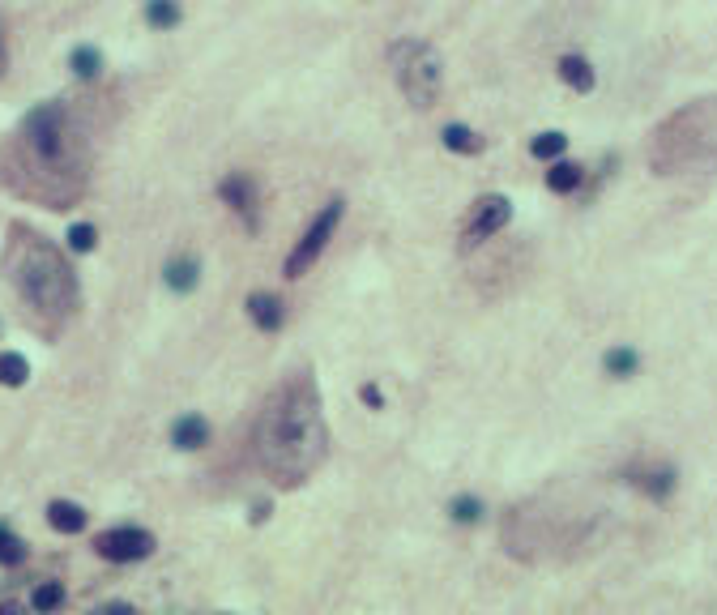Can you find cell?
I'll return each instance as SVG.
<instances>
[{
    "label": "cell",
    "mask_w": 717,
    "mask_h": 615,
    "mask_svg": "<svg viewBox=\"0 0 717 615\" xmlns=\"http://www.w3.org/2000/svg\"><path fill=\"white\" fill-rule=\"evenodd\" d=\"M636 368H641V355H636L632 346H611V351H607V372L619 376V381H624V376H632Z\"/></svg>",
    "instance_id": "obj_22"
},
{
    "label": "cell",
    "mask_w": 717,
    "mask_h": 615,
    "mask_svg": "<svg viewBox=\"0 0 717 615\" xmlns=\"http://www.w3.org/2000/svg\"><path fill=\"white\" fill-rule=\"evenodd\" d=\"M94 551L111 564H133V560H146L154 551V534L141 530V526H116V530H103L94 539Z\"/></svg>",
    "instance_id": "obj_7"
},
{
    "label": "cell",
    "mask_w": 717,
    "mask_h": 615,
    "mask_svg": "<svg viewBox=\"0 0 717 615\" xmlns=\"http://www.w3.org/2000/svg\"><path fill=\"white\" fill-rule=\"evenodd\" d=\"M440 141H444V150H453V154H483L487 150V137H478L470 124H444Z\"/></svg>",
    "instance_id": "obj_14"
},
{
    "label": "cell",
    "mask_w": 717,
    "mask_h": 615,
    "mask_svg": "<svg viewBox=\"0 0 717 615\" xmlns=\"http://www.w3.org/2000/svg\"><path fill=\"white\" fill-rule=\"evenodd\" d=\"M184 18V9H180V0H146V22L154 30H175Z\"/></svg>",
    "instance_id": "obj_18"
},
{
    "label": "cell",
    "mask_w": 717,
    "mask_h": 615,
    "mask_svg": "<svg viewBox=\"0 0 717 615\" xmlns=\"http://www.w3.org/2000/svg\"><path fill=\"white\" fill-rule=\"evenodd\" d=\"M513 223V201L500 197V193H487V197H478L474 201V210L466 218V227H461V252H474L478 244H487V240H496V235Z\"/></svg>",
    "instance_id": "obj_6"
},
{
    "label": "cell",
    "mask_w": 717,
    "mask_h": 615,
    "mask_svg": "<svg viewBox=\"0 0 717 615\" xmlns=\"http://www.w3.org/2000/svg\"><path fill=\"white\" fill-rule=\"evenodd\" d=\"M342 214H346V201H342V197H333L325 210L312 218V227L299 235V244H295L291 252H286V265H282V274H286V278H304L312 265L321 261V252H325V244L333 240V231H338Z\"/></svg>",
    "instance_id": "obj_5"
},
{
    "label": "cell",
    "mask_w": 717,
    "mask_h": 615,
    "mask_svg": "<svg viewBox=\"0 0 717 615\" xmlns=\"http://www.w3.org/2000/svg\"><path fill=\"white\" fill-rule=\"evenodd\" d=\"M329 432L308 372L286 376L257 415V462L278 487H304L325 462Z\"/></svg>",
    "instance_id": "obj_1"
},
{
    "label": "cell",
    "mask_w": 717,
    "mask_h": 615,
    "mask_svg": "<svg viewBox=\"0 0 717 615\" xmlns=\"http://www.w3.org/2000/svg\"><path fill=\"white\" fill-rule=\"evenodd\" d=\"M359 393H363V402H368L372 410H380V406H385V398H380V389H376V385H363Z\"/></svg>",
    "instance_id": "obj_27"
},
{
    "label": "cell",
    "mask_w": 717,
    "mask_h": 615,
    "mask_svg": "<svg viewBox=\"0 0 717 615\" xmlns=\"http://www.w3.org/2000/svg\"><path fill=\"white\" fill-rule=\"evenodd\" d=\"M65 240H69L73 252H94V248H99V227H94V223H73Z\"/></svg>",
    "instance_id": "obj_24"
},
{
    "label": "cell",
    "mask_w": 717,
    "mask_h": 615,
    "mask_svg": "<svg viewBox=\"0 0 717 615\" xmlns=\"http://www.w3.org/2000/svg\"><path fill=\"white\" fill-rule=\"evenodd\" d=\"M248 317L257 329H265V334H278L286 325V304L274 291H257V295H248Z\"/></svg>",
    "instance_id": "obj_9"
},
{
    "label": "cell",
    "mask_w": 717,
    "mask_h": 615,
    "mask_svg": "<svg viewBox=\"0 0 717 615\" xmlns=\"http://www.w3.org/2000/svg\"><path fill=\"white\" fill-rule=\"evenodd\" d=\"M218 197H222V205H231V210L244 218L248 231H257V180H252L248 171H231V176H222Z\"/></svg>",
    "instance_id": "obj_8"
},
{
    "label": "cell",
    "mask_w": 717,
    "mask_h": 615,
    "mask_svg": "<svg viewBox=\"0 0 717 615\" xmlns=\"http://www.w3.org/2000/svg\"><path fill=\"white\" fill-rule=\"evenodd\" d=\"M9 69V35H5V18H0V77Z\"/></svg>",
    "instance_id": "obj_26"
},
{
    "label": "cell",
    "mask_w": 717,
    "mask_h": 615,
    "mask_svg": "<svg viewBox=\"0 0 717 615\" xmlns=\"http://www.w3.org/2000/svg\"><path fill=\"white\" fill-rule=\"evenodd\" d=\"M5 274L18 287L22 304L30 308V321H35L43 334H56L73 312H77V274L65 261L47 235H39L35 227L13 223L9 227V244H5Z\"/></svg>",
    "instance_id": "obj_3"
},
{
    "label": "cell",
    "mask_w": 717,
    "mask_h": 615,
    "mask_svg": "<svg viewBox=\"0 0 717 615\" xmlns=\"http://www.w3.org/2000/svg\"><path fill=\"white\" fill-rule=\"evenodd\" d=\"M18 163L35 167L22 184L26 197H43L52 210H69L82 193V137L65 99L35 103L18 129Z\"/></svg>",
    "instance_id": "obj_2"
},
{
    "label": "cell",
    "mask_w": 717,
    "mask_h": 615,
    "mask_svg": "<svg viewBox=\"0 0 717 615\" xmlns=\"http://www.w3.org/2000/svg\"><path fill=\"white\" fill-rule=\"evenodd\" d=\"M69 69H73V77H82V82H94V77L103 73V52L94 43H77L69 52Z\"/></svg>",
    "instance_id": "obj_16"
},
{
    "label": "cell",
    "mask_w": 717,
    "mask_h": 615,
    "mask_svg": "<svg viewBox=\"0 0 717 615\" xmlns=\"http://www.w3.org/2000/svg\"><path fill=\"white\" fill-rule=\"evenodd\" d=\"M581 184H585V167L581 163H572V159H555L551 163V171H547L551 193H577Z\"/></svg>",
    "instance_id": "obj_15"
},
{
    "label": "cell",
    "mask_w": 717,
    "mask_h": 615,
    "mask_svg": "<svg viewBox=\"0 0 717 615\" xmlns=\"http://www.w3.org/2000/svg\"><path fill=\"white\" fill-rule=\"evenodd\" d=\"M449 513H453V522L474 526L478 517H483V500H474V496H457V500L449 504Z\"/></svg>",
    "instance_id": "obj_25"
},
{
    "label": "cell",
    "mask_w": 717,
    "mask_h": 615,
    "mask_svg": "<svg viewBox=\"0 0 717 615\" xmlns=\"http://www.w3.org/2000/svg\"><path fill=\"white\" fill-rule=\"evenodd\" d=\"M0 615H26V603H18V598H13V603H0Z\"/></svg>",
    "instance_id": "obj_29"
},
{
    "label": "cell",
    "mask_w": 717,
    "mask_h": 615,
    "mask_svg": "<svg viewBox=\"0 0 717 615\" xmlns=\"http://www.w3.org/2000/svg\"><path fill=\"white\" fill-rule=\"evenodd\" d=\"M60 603H65V586H60V581H43V586H35V594H30V611H39V615L60 611Z\"/></svg>",
    "instance_id": "obj_21"
},
{
    "label": "cell",
    "mask_w": 717,
    "mask_h": 615,
    "mask_svg": "<svg viewBox=\"0 0 717 615\" xmlns=\"http://www.w3.org/2000/svg\"><path fill=\"white\" fill-rule=\"evenodd\" d=\"M30 381V359L18 355V351H0V385L18 389Z\"/></svg>",
    "instance_id": "obj_19"
},
{
    "label": "cell",
    "mask_w": 717,
    "mask_h": 615,
    "mask_svg": "<svg viewBox=\"0 0 717 615\" xmlns=\"http://www.w3.org/2000/svg\"><path fill=\"white\" fill-rule=\"evenodd\" d=\"M90 615H133V607H129V603H107V607L90 611Z\"/></svg>",
    "instance_id": "obj_28"
},
{
    "label": "cell",
    "mask_w": 717,
    "mask_h": 615,
    "mask_svg": "<svg viewBox=\"0 0 717 615\" xmlns=\"http://www.w3.org/2000/svg\"><path fill=\"white\" fill-rule=\"evenodd\" d=\"M22 560H26V543L9 526H0V564L13 569V564H22Z\"/></svg>",
    "instance_id": "obj_23"
},
{
    "label": "cell",
    "mask_w": 717,
    "mask_h": 615,
    "mask_svg": "<svg viewBox=\"0 0 717 615\" xmlns=\"http://www.w3.org/2000/svg\"><path fill=\"white\" fill-rule=\"evenodd\" d=\"M163 282L175 291V295H188L201 282V261L197 257H171L163 265Z\"/></svg>",
    "instance_id": "obj_11"
},
{
    "label": "cell",
    "mask_w": 717,
    "mask_h": 615,
    "mask_svg": "<svg viewBox=\"0 0 717 615\" xmlns=\"http://www.w3.org/2000/svg\"><path fill=\"white\" fill-rule=\"evenodd\" d=\"M47 522H52V530H60V534H82L86 530V509L82 504H73V500H52L47 504Z\"/></svg>",
    "instance_id": "obj_12"
},
{
    "label": "cell",
    "mask_w": 717,
    "mask_h": 615,
    "mask_svg": "<svg viewBox=\"0 0 717 615\" xmlns=\"http://www.w3.org/2000/svg\"><path fill=\"white\" fill-rule=\"evenodd\" d=\"M265 517H269V504H265V500L252 504V522H265Z\"/></svg>",
    "instance_id": "obj_30"
},
{
    "label": "cell",
    "mask_w": 717,
    "mask_h": 615,
    "mask_svg": "<svg viewBox=\"0 0 717 615\" xmlns=\"http://www.w3.org/2000/svg\"><path fill=\"white\" fill-rule=\"evenodd\" d=\"M632 483L641 487L649 500H666L675 492V470L671 466H658V470H645V475H632Z\"/></svg>",
    "instance_id": "obj_17"
},
{
    "label": "cell",
    "mask_w": 717,
    "mask_h": 615,
    "mask_svg": "<svg viewBox=\"0 0 717 615\" xmlns=\"http://www.w3.org/2000/svg\"><path fill=\"white\" fill-rule=\"evenodd\" d=\"M560 77H564V82H568L572 90H577V94H589V90H594V82H598L594 65H589L585 56H577V52L560 56Z\"/></svg>",
    "instance_id": "obj_13"
},
{
    "label": "cell",
    "mask_w": 717,
    "mask_h": 615,
    "mask_svg": "<svg viewBox=\"0 0 717 615\" xmlns=\"http://www.w3.org/2000/svg\"><path fill=\"white\" fill-rule=\"evenodd\" d=\"M171 445L175 449H184V453H197L210 445V423H205L201 415H180L171 423Z\"/></svg>",
    "instance_id": "obj_10"
},
{
    "label": "cell",
    "mask_w": 717,
    "mask_h": 615,
    "mask_svg": "<svg viewBox=\"0 0 717 615\" xmlns=\"http://www.w3.org/2000/svg\"><path fill=\"white\" fill-rule=\"evenodd\" d=\"M564 150H568V137H564V133H555V129L538 133V137L530 141V154H534L538 163H555V159H564Z\"/></svg>",
    "instance_id": "obj_20"
},
{
    "label": "cell",
    "mask_w": 717,
    "mask_h": 615,
    "mask_svg": "<svg viewBox=\"0 0 717 615\" xmlns=\"http://www.w3.org/2000/svg\"><path fill=\"white\" fill-rule=\"evenodd\" d=\"M389 60H393V73H397V86L410 99V107H427L440 103V86H444V65H440V52L427 39H397L389 47Z\"/></svg>",
    "instance_id": "obj_4"
}]
</instances>
